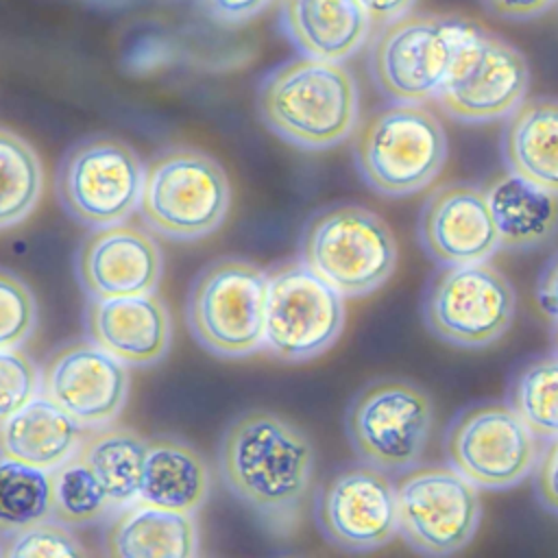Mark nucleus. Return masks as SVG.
<instances>
[{"label": "nucleus", "instance_id": "f257e3e1", "mask_svg": "<svg viewBox=\"0 0 558 558\" xmlns=\"http://www.w3.org/2000/svg\"><path fill=\"white\" fill-rule=\"evenodd\" d=\"M314 460L307 434L270 410L238 414L218 442L222 484L270 525L296 523L312 488Z\"/></svg>", "mask_w": 558, "mask_h": 558}, {"label": "nucleus", "instance_id": "f03ea898", "mask_svg": "<svg viewBox=\"0 0 558 558\" xmlns=\"http://www.w3.org/2000/svg\"><path fill=\"white\" fill-rule=\"evenodd\" d=\"M257 113L283 142L303 150H327L357 129V81L338 61L301 54L259 81Z\"/></svg>", "mask_w": 558, "mask_h": 558}, {"label": "nucleus", "instance_id": "7ed1b4c3", "mask_svg": "<svg viewBox=\"0 0 558 558\" xmlns=\"http://www.w3.org/2000/svg\"><path fill=\"white\" fill-rule=\"evenodd\" d=\"M447 155V133L421 102H392L371 113L353 140L360 177L388 198L425 190L445 168Z\"/></svg>", "mask_w": 558, "mask_h": 558}, {"label": "nucleus", "instance_id": "20e7f679", "mask_svg": "<svg viewBox=\"0 0 558 558\" xmlns=\"http://www.w3.org/2000/svg\"><path fill=\"white\" fill-rule=\"evenodd\" d=\"M231 185L222 166L190 146L159 150L144 170L140 214L155 233L192 242L220 229L229 214Z\"/></svg>", "mask_w": 558, "mask_h": 558}, {"label": "nucleus", "instance_id": "39448f33", "mask_svg": "<svg viewBox=\"0 0 558 558\" xmlns=\"http://www.w3.org/2000/svg\"><path fill=\"white\" fill-rule=\"evenodd\" d=\"M301 259L344 299H357L390 279L399 248L390 227L375 211L338 203L305 222Z\"/></svg>", "mask_w": 558, "mask_h": 558}, {"label": "nucleus", "instance_id": "423d86ee", "mask_svg": "<svg viewBox=\"0 0 558 558\" xmlns=\"http://www.w3.org/2000/svg\"><path fill=\"white\" fill-rule=\"evenodd\" d=\"M268 275L253 262L220 257L192 281L185 320L194 340L218 357H246L264 347Z\"/></svg>", "mask_w": 558, "mask_h": 558}, {"label": "nucleus", "instance_id": "0eeeda50", "mask_svg": "<svg viewBox=\"0 0 558 558\" xmlns=\"http://www.w3.org/2000/svg\"><path fill=\"white\" fill-rule=\"evenodd\" d=\"M471 24L460 15L412 11L379 26L368 50L373 83L392 102L436 98Z\"/></svg>", "mask_w": 558, "mask_h": 558}, {"label": "nucleus", "instance_id": "6e6552de", "mask_svg": "<svg viewBox=\"0 0 558 558\" xmlns=\"http://www.w3.org/2000/svg\"><path fill=\"white\" fill-rule=\"evenodd\" d=\"M432 429V397L421 386L397 377L368 381L344 414V432L355 456L386 473L416 466Z\"/></svg>", "mask_w": 558, "mask_h": 558}, {"label": "nucleus", "instance_id": "1a4fd4ad", "mask_svg": "<svg viewBox=\"0 0 558 558\" xmlns=\"http://www.w3.org/2000/svg\"><path fill=\"white\" fill-rule=\"evenodd\" d=\"M427 329L462 349H482L512 325L517 294L512 283L486 262L440 266L423 292Z\"/></svg>", "mask_w": 558, "mask_h": 558}, {"label": "nucleus", "instance_id": "9d476101", "mask_svg": "<svg viewBox=\"0 0 558 558\" xmlns=\"http://www.w3.org/2000/svg\"><path fill=\"white\" fill-rule=\"evenodd\" d=\"M447 462L482 490H508L532 475L541 438L501 401L460 410L445 432Z\"/></svg>", "mask_w": 558, "mask_h": 558}, {"label": "nucleus", "instance_id": "9b49d317", "mask_svg": "<svg viewBox=\"0 0 558 558\" xmlns=\"http://www.w3.org/2000/svg\"><path fill=\"white\" fill-rule=\"evenodd\" d=\"M344 296L303 259L268 275L264 347L281 362H307L329 351L344 329Z\"/></svg>", "mask_w": 558, "mask_h": 558}, {"label": "nucleus", "instance_id": "f8f14e48", "mask_svg": "<svg viewBox=\"0 0 558 558\" xmlns=\"http://www.w3.org/2000/svg\"><path fill=\"white\" fill-rule=\"evenodd\" d=\"M142 185L140 155L111 135L76 142L61 157L54 181L68 216L92 229L124 222L140 207Z\"/></svg>", "mask_w": 558, "mask_h": 558}, {"label": "nucleus", "instance_id": "ddd939ff", "mask_svg": "<svg viewBox=\"0 0 558 558\" xmlns=\"http://www.w3.org/2000/svg\"><path fill=\"white\" fill-rule=\"evenodd\" d=\"M397 488L399 534L423 556H451L464 549L482 521L480 488L451 464L403 471Z\"/></svg>", "mask_w": 558, "mask_h": 558}, {"label": "nucleus", "instance_id": "4468645a", "mask_svg": "<svg viewBox=\"0 0 558 558\" xmlns=\"http://www.w3.org/2000/svg\"><path fill=\"white\" fill-rule=\"evenodd\" d=\"M527 87L523 52L473 22L434 100L449 118L482 124L508 118L525 100Z\"/></svg>", "mask_w": 558, "mask_h": 558}, {"label": "nucleus", "instance_id": "2eb2a0df", "mask_svg": "<svg viewBox=\"0 0 558 558\" xmlns=\"http://www.w3.org/2000/svg\"><path fill=\"white\" fill-rule=\"evenodd\" d=\"M314 519L327 543L373 551L399 534L397 488L386 471L366 462L333 473L316 493Z\"/></svg>", "mask_w": 558, "mask_h": 558}, {"label": "nucleus", "instance_id": "dca6fc26", "mask_svg": "<svg viewBox=\"0 0 558 558\" xmlns=\"http://www.w3.org/2000/svg\"><path fill=\"white\" fill-rule=\"evenodd\" d=\"M44 395L70 412L81 425L100 427L120 416L131 377L126 364L96 342H68L44 366Z\"/></svg>", "mask_w": 558, "mask_h": 558}, {"label": "nucleus", "instance_id": "f3484780", "mask_svg": "<svg viewBox=\"0 0 558 558\" xmlns=\"http://www.w3.org/2000/svg\"><path fill=\"white\" fill-rule=\"evenodd\" d=\"M76 279L89 299L155 292L163 272L157 240L133 225L94 229L76 251Z\"/></svg>", "mask_w": 558, "mask_h": 558}, {"label": "nucleus", "instance_id": "a211bd4d", "mask_svg": "<svg viewBox=\"0 0 558 558\" xmlns=\"http://www.w3.org/2000/svg\"><path fill=\"white\" fill-rule=\"evenodd\" d=\"M418 240L438 266L488 262L501 248L486 194L469 183H449L429 194L418 218Z\"/></svg>", "mask_w": 558, "mask_h": 558}, {"label": "nucleus", "instance_id": "6ab92c4d", "mask_svg": "<svg viewBox=\"0 0 558 558\" xmlns=\"http://www.w3.org/2000/svg\"><path fill=\"white\" fill-rule=\"evenodd\" d=\"M83 323L89 340L126 366H155L170 351V310L155 292L89 299Z\"/></svg>", "mask_w": 558, "mask_h": 558}, {"label": "nucleus", "instance_id": "aec40b11", "mask_svg": "<svg viewBox=\"0 0 558 558\" xmlns=\"http://www.w3.org/2000/svg\"><path fill=\"white\" fill-rule=\"evenodd\" d=\"M279 26L299 54L338 63L360 52L373 31L360 0H281Z\"/></svg>", "mask_w": 558, "mask_h": 558}, {"label": "nucleus", "instance_id": "412c9836", "mask_svg": "<svg viewBox=\"0 0 558 558\" xmlns=\"http://www.w3.org/2000/svg\"><path fill=\"white\" fill-rule=\"evenodd\" d=\"M83 438V425L48 395H35L0 421V453L46 471L76 456Z\"/></svg>", "mask_w": 558, "mask_h": 558}, {"label": "nucleus", "instance_id": "4be33fe9", "mask_svg": "<svg viewBox=\"0 0 558 558\" xmlns=\"http://www.w3.org/2000/svg\"><path fill=\"white\" fill-rule=\"evenodd\" d=\"M209 497L205 458L177 436L148 438L137 499L157 508L194 514Z\"/></svg>", "mask_w": 558, "mask_h": 558}, {"label": "nucleus", "instance_id": "5701e85b", "mask_svg": "<svg viewBox=\"0 0 558 558\" xmlns=\"http://www.w3.org/2000/svg\"><path fill=\"white\" fill-rule=\"evenodd\" d=\"M198 527L192 514L133 504L105 530V547L118 558H192L198 556Z\"/></svg>", "mask_w": 558, "mask_h": 558}, {"label": "nucleus", "instance_id": "b1692460", "mask_svg": "<svg viewBox=\"0 0 558 558\" xmlns=\"http://www.w3.org/2000/svg\"><path fill=\"white\" fill-rule=\"evenodd\" d=\"M501 248L532 251L558 233V196L512 170L484 183Z\"/></svg>", "mask_w": 558, "mask_h": 558}, {"label": "nucleus", "instance_id": "393cba45", "mask_svg": "<svg viewBox=\"0 0 558 558\" xmlns=\"http://www.w3.org/2000/svg\"><path fill=\"white\" fill-rule=\"evenodd\" d=\"M501 155L508 170L558 196V100H523L506 118Z\"/></svg>", "mask_w": 558, "mask_h": 558}, {"label": "nucleus", "instance_id": "a878e982", "mask_svg": "<svg viewBox=\"0 0 558 558\" xmlns=\"http://www.w3.org/2000/svg\"><path fill=\"white\" fill-rule=\"evenodd\" d=\"M148 438L126 427L96 429L83 438L78 456L96 473L113 504L129 506L140 495Z\"/></svg>", "mask_w": 558, "mask_h": 558}, {"label": "nucleus", "instance_id": "bb28decb", "mask_svg": "<svg viewBox=\"0 0 558 558\" xmlns=\"http://www.w3.org/2000/svg\"><path fill=\"white\" fill-rule=\"evenodd\" d=\"M44 192V168L35 148L0 126V231L24 222Z\"/></svg>", "mask_w": 558, "mask_h": 558}, {"label": "nucleus", "instance_id": "cd10ccee", "mask_svg": "<svg viewBox=\"0 0 558 558\" xmlns=\"http://www.w3.org/2000/svg\"><path fill=\"white\" fill-rule=\"evenodd\" d=\"M50 517V471L0 453V541Z\"/></svg>", "mask_w": 558, "mask_h": 558}, {"label": "nucleus", "instance_id": "c85d7f7f", "mask_svg": "<svg viewBox=\"0 0 558 558\" xmlns=\"http://www.w3.org/2000/svg\"><path fill=\"white\" fill-rule=\"evenodd\" d=\"M506 403L541 438H558V353L525 360L508 381Z\"/></svg>", "mask_w": 558, "mask_h": 558}, {"label": "nucleus", "instance_id": "c756f323", "mask_svg": "<svg viewBox=\"0 0 558 558\" xmlns=\"http://www.w3.org/2000/svg\"><path fill=\"white\" fill-rule=\"evenodd\" d=\"M50 486L52 519L68 527L94 525L118 508L78 453L50 471Z\"/></svg>", "mask_w": 558, "mask_h": 558}, {"label": "nucleus", "instance_id": "7c9ffc66", "mask_svg": "<svg viewBox=\"0 0 558 558\" xmlns=\"http://www.w3.org/2000/svg\"><path fill=\"white\" fill-rule=\"evenodd\" d=\"M37 316L31 286L13 270L0 268V349L22 347L33 336Z\"/></svg>", "mask_w": 558, "mask_h": 558}, {"label": "nucleus", "instance_id": "2f4dec72", "mask_svg": "<svg viewBox=\"0 0 558 558\" xmlns=\"http://www.w3.org/2000/svg\"><path fill=\"white\" fill-rule=\"evenodd\" d=\"M0 545L4 558H76L85 554L68 525L52 517L4 538Z\"/></svg>", "mask_w": 558, "mask_h": 558}, {"label": "nucleus", "instance_id": "473e14b6", "mask_svg": "<svg viewBox=\"0 0 558 558\" xmlns=\"http://www.w3.org/2000/svg\"><path fill=\"white\" fill-rule=\"evenodd\" d=\"M39 388L37 364L20 347L0 349V421L26 405Z\"/></svg>", "mask_w": 558, "mask_h": 558}, {"label": "nucleus", "instance_id": "72a5a7b5", "mask_svg": "<svg viewBox=\"0 0 558 558\" xmlns=\"http://www.w3.org/2000/svg\"><path fill=\"white\" fill-rule=\"evenodd\" d=\"M532 475H534V495L538 504L547 512L558 514V438L545 440Z\"/></svg>", "mask_w": 558, "mask_h": 558}, {"label": "nucleus", "instance_id": "f704fd0d", "mask_svg": "<svg viewBox=\"0 0 558 558\" xmlns=\"http://www.w3.org/2000/svg\"><path fill=\"white\" fill-rule=\"evenodd\" d=\"M207 15L218 24L238 26L264 13L272 0H201Z\"/></svg>", "mask_w": 558, "mask_h": 558}, {"label": "nucleus", "instance_id": "c9c22d12", "mask_svg": "<svg viewBox=\"0 0 558 558\" xmlns=\"http://www.w3.org/2000/svg\"><path fill=\"white\" fill-rule=\"evenodd\" d=\"M480 2L490 15L499 20H510V22L534 20L547 13L556 4V0H480Z\"/></svg>", "mask_w": 558, "mask_h": 558}, {"label": "nucleus", "instance_id": "e433bc0d", "mask_svg": "<svg viewBox=\"0 0 558 558\" xmlns=\"http://www.w3.org/2000/svg\"><path fill=\"white\" fill-rule=\"evenodd\" d=\"M418 0H360L364 11L368 13L373 26H386L408 13L414 11Z\"/></svg>", "mask_w": 558, "mask_h": 558}, {"label": "nucleus", "instance_id": "4c0bfd02", "mask_svg": "<svg viewBox=\"0 0 558 558\" xmlns=\"http://www.w3.org/2000/svg\"><path fill=\"white\" fill-rule=\"evenodd\" d=\"M536 301L545 314L558 318V255H554L543 268L536 283Z\"/></svg>", "mask_w": 558, "mask_h": 558}, {"label": "nucleus", "instance_id": "58836bf2", "mask_svg": "<svg viewBox=\"0 0 558 558\" xmlns=\"http://www.w3.org/2000/svg\"><path fill=\"white\" fill-rule=\"evenodd\" d=\"M554 349L558 353V318H556V325H554Z\"/></svg>", "mask_w": 558, "mask_h": 558}, {"label": "nucleus", "instance_id": "ea45409f", "mask_svg": "<svg viewBox=\"0 0 558 558\" xmlns=\"http://www.w3.org/2000/svg\"><path fill=\"white\" fill-rule=\"evenodd\" d=\"M556 4H558V0H556Z\"/></svg>", "mask_w": 558, "mask_h": 558}]
</instances>
